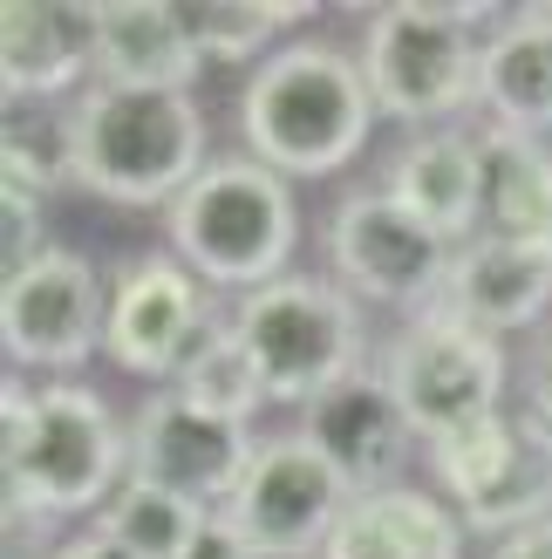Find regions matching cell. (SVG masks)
Wrapping results in <instances>:
<instances>
[{
	"label": "cell",
	"instance_id": "obj_10",
	"mask_svg": "<svg viewBox=\"0 0 552 559\" xmlns=\"http://www.w3.org/2000/svg\"><path fill=\"white\" fill-rule=\"evenodd\" d=\"M103 328H109V280L82 246L48 239L27 266L0 273L8 376L82 382V369L103 355Z\"/></svg>",
	"mask_w": 552,
	"mask_h": 559
},
{
	"label": "cell",
	"instance_id": "obj_18",
	"mask_svg": "<svg viewBox=\"0 0 552 559\" xmlns=\"http://www.w3.org/2000/svg\"><path fill=\"white\" fill-rule=\"evenodd\" d=\"M436 307H451V314L499 334V342H512V334H532L539 342L552 328V260L512 253L499 239H471V246H457L451 287Z\"/></svg>",
	"mask_w": 552,
	"mask_h": 559
},
{
	"label": "cell",
	"instance_id": "obj_5",
	"mask_svg": "<svg viewBox=\"0 0 552 559\" xmlns=\"http://www.w3.org/2000/svg\"><path fill=\"white\" fill-rule=\"evenodd\" d=\"M164 253L191 266L205 287H232L239 300L293 273L300 253V199L280 171L245 151L212 157V171L164 212Z\"/></svg>",
	"mask_w": 552,
	"mask_h": 559
},
{
	"label": "cell",
	"instance_id": "obj_14",
	"mask_svg": "<svg viewBox=\"0 0 552 559\" xmlns=\"http://www.w3.org/2000/svg\"><path fill=\"white\" fill-rule=\"evenodd\" d=\"M96 82V0H8L0 8V109L75 103Z\"/></svg>",
	"mask_w": 552,
	"mask_h": 559
},
{
	"label": "cell",
	"instance_id": "obj_12",
	"mask_svg": "<svg viewBox=\"0 0 552 559\" xmlns=\"http://www.w3.org/2000/svg\"><path fill=\"white\" fill-rule=\"evenodd\" d=\"M218 328V307L205 280L178 266L171 253H130L109 273V328H103V361L130 382L171 389L184 355Z\"/></svg>",
	"mask_w": 552,
	"mask_h": 559
},
{
	"label": "cell",
	"instance_id": "obj_16",
	"mask_svg": "<svg viewBox=\"0 0 552 559\" xmlns=\"http://www.w3.org/2000/svg\"><path fill=\"white\" fill-rule=\"evenodd\" d=\"M382 191L409 218H423L436 239L471 246L484 233V136H478V123L403 136L389 164H382Z\"/></svg>",
	"mask_w": 552,
	"mask_h": 559
},
{
	"label": "cell",
	"instance_id": "obj_15",
	"mask_svg": "<svg viewBox=\"0 0 552 559\" xmlns=\"http://www.w3.org/2000/svg\"><path fill=\"white\" fill-rule=\"evenodd\" d=\"M300 437H308L314 451L355 485V498L403 485L409 457H423V443H417V430H409L403 403L389 396L382 369H362V376H348L341 389H327V396L300 416Z\"/></svg>",
	"mask_w": 552,
	"mask_h": 559
},
{
	"label": "cell",
	"instance_id": "obj_29",
	"mask_svg": "<svg viewBox=\"0 0 552 559\" xmlns=\"http://www.w3.org/2000/svg\"><path fill=\"white\" fill-rule=\"evenodd\" d=\"M184 559H253V552H245V546H239V539L226 533V525H218V519H212V533H205L199 546H191Z\"/></svg>",
	"mask_w": 552,
	"mask_h": 559
},
{
	"label": "cell",
	"instance_id": "obj_19",
	"mask_svg": "<svg viewBox=\"0 0 552 559\" xmlns=\"http://www.w3.org/2000/svg\"><path fill=\"white\" fill-rule=\"evenodd\" d=\"M464 519L436 485L403 478L389 491H362L335 525L321 559H464Z\"/></svg>",
	"mask_w": 552,
	"mask_h": 559
},
{
	"label": "cell",
	"instance_id": "obj_1",
	"mask_svg": "<svg viewBox=\"0 0 552 559\" xmlns=\"http://www.w3.org/2000/svg\"><path fill=\"white\" fill-rule=\"evenodd\" d=\"M0 471H8V519H89L123 491L136 471L130 416L89 382H0Z\"/></svg>",
	"mask_w": 552,
	"mask_h": 559
},
{
	"label": "cell",
	"instance_id": "obj_22",
	"mask_svg": "<svg viewBox=\"0 0 552 559\" xmlns=\"http://www.w3.org/2000/svg\"><path fill=\"white\" fill-rule=\"evenodd\" d=\"M178 21H184V35H191L205 69L253 75L266 55H280L293 41L287 27L314 21V8L308 0H178Z\"/></svg>",
	"mask_w": 552,
	"mask_h": 559
},
{
	"label": "cell",
	"instance_id": "obj_24",
	"mask_svg": "<svg viewBox=\"0 0 552 559\" xmlns=\"http://www.w3.org/2000/svg\"><path fill=\"white\" fill-rule=\"evenodd\" d=\"M0 185L21 191H75V103L0 109Z\"/></svg>",
	"mask_w": 552,
	"mask_h": 559
},
{
	"label": "cell",
	"instance_id": "obj_4",
	"mask_svg": "<svg viewBox=\"0 0 552 559\" xmlns=\"http://www.w3.org/2000/svg\"><path fill=\"white\" fill-rule=\"evenodd\" d=\"M499 8L484 0H389L362 14L355 62L369 75V96L382 123L417 130H451L478 117V55Z\"/></svg>",
	"mask_w": 552,
	"mask_h": 559
},
{
	"label": "cell",
	"instance_id": "obj_17",
	"mask_svg": "<svg viewBox=\"0 0 552 559\" xmlns=\"http://www.w3.org/2000/svg\"><path fill=\"white\" fill-rule=\"evenodd\" d=\"M478 123L552 144V0L499 8L478 55Z\"/></svg>",
	"mask_w": 552,
	"mask_h": 559
},
{
	"label": "cell",
	"instance_id": "obj_25",
	"mask_svg": "<svg viewBox=\"0 0 552 559\" xmlns=\"http://www.w3.org/2000/svg\"><path fill=\"white\" fill-rule=\"evenodd\" d=\"M171 389H178L191 409L218 416V424H239V430H253V416L266 409L260 369H253V355H245L232 314H218V328H212L205 342L184 355V369H178V382H171Z\"/></svg>",
	"mask_w": 552,
	"mask_h": 559
},
{
	"label": "cell",
	"instance_id": "obj_11",
	"mask_svg": "<svg viewBox=\"0 0 552 559\" xmlns=\"http://www.w3.org/2000/svg\"><path fill=\"white\" fill-rule=\"evenodd\" d=\"M348 506H355V485L300 430H287V437H260L218 525L253 559H321Z\"/></svg>",
	"mask_w": 552,
	"mask_h": 559
},
{
	"label": "cell",
	"instance_id": "obj_28",
	"mask_svg": "<svg viewBox=\"0 0 552 559\" xmlns=\"http://www.w3.org/2000/svg\"><path fill=\"white\" fill-rule=\"evenodd\" d=\"M484 559H552V519H539V525H526V533L499 539Z\"/></svg>",
	"mask_w": 552,
	"mask_h": 559
},
{
	"label": "cell",
	"instance_id": "obj_7",
	"mask_svg": "<svg viewBox=\"0 0 552 559\" xmlns=\"http://www.w3.org/2000/svg\"><path fill=\"white\" fill-rule=\"evenodd\" d=\"M375 369L403 403L417 443H436L464 424H478L491 409H512L518 361L499 334L471 328L451 307H430L417 321H396V334L375 348Z\"/></svg>",
	"mask_w": 552,
	"mask_h": 559
},
{
	"label": "cell",
	"instance_id": "obj_23",
	"mask_svg": "<svg viewBox=\"0 0 552 559\" xmlns=\"http://www.w3.org/2000/svg\"><path fill=\"white\" fill-rule=\"evenodd\" d=\"M212 519H218V512H205L199 498H184V491H171V485L144 478V471H130L123 491L96 512V533L117 539L130 559H184L191 546L212 533Z\"/></svg>",
	"mask_w": 552,
	"mask_h": 559
},
{
	"label": "cell",
	"instance_id": "obj_20",
	"mask_svg": "<svg viewBox=\"0 0 552 559\" xmlns=\"http://www.w3.org/2000/svg\"><path fill=\"white\" fill-rule=\"evenodd\" d=\"M199 48H191L178 0H96V82L117 90H199Z\"/></svg>",
	"mask_w": 552,
	"mask_h": 559
},
{
	"label": "cell",
	"instance_id": "obj_8",
	"mask_svg": "<svg viewBox=\"0 0 552 559\" xmlns=\"http://www.w3.org/2000/svg\"><path fill=\"white\" fill-rule=\"evenodd\" d=\"M423 471L451 498V512L464 519L471 539L499 546L512 533H526V525L552 519V430L526 403L491 409L478 424L423 443Z\"/></svg>",
	"mask_w": 552,
	"mask_h": 559
},
{
	"label": "cell",
	"instance_id": "obj_21",
	"mask_svg": "<svg viewBox=\"0 0 552 559\" xmlns=\"http://www.w3.org/2000/svg\"><path fill=\"white\" fill-rule=\"evenodd\" d=\"M484 233L512 253L552 260V144L545 136L484 130Z\"/></svg>",
	"mask_w": 552,
	"mask_h": 559
},
{
	"label": "cell",
	"instance_id": "obj_2",
	"mask_svg": "<svg viewBox=\"0 0 552 559\" xmlns=\"http://www.w3.org/2000/svg\"><path fill=\"white\" fill-rule=\"evenodd\" d=\"M232 117H239L245 157L280 171L287 185L341 178L382 130L355 41H327V35H293L280 55H266L239 82Z\"/></svg>",
	"mask_w": 552,
	"mask_h": 559
},
{
	"label": "cell",
	"instance_id": "obj_6",
	"mask_svg": "<svg viewBox=\"0 0 552 559\" xmlns=\"http://www.w3.org/2000/svg\"><path fill=\"white\" fill-rule=\"evenodd\" d=\"M232 328L260 369L266 409H300V416L348 376L375 369L382 348L369 334V307L341 294L327 273H300V266L273 287L232 300Z\"/></svg>",
	"mask_w": 552,
	"mask_h": 559
},
{
	"label": "cell",
	"instance_id": "obj_9",
	"mask_svg": "<svg viewBox=\"0 0 552 559\" xmlns=\"http://www.w3.org/2000/svg\"><path fill=\"white\" fill-rule=\"evenodd\" d=\"M321 260L341 294L396 321H417L444 300L457 246L436 239L423 218H409L382 185H348L321 218Z\"/></svg>",
	"mask_w": 552,
	"mask_h": 559
},
{
	"label": "cell",
	"instance_id": "obj_26",
	"mask_svg": "<svg viewBox=\"0 0 552 559\" xmlns=\"http://www.w3.org/2000/svg\"><path fill=\"white\" fill-rule=\"evenodd\" d=\"M518 403H526L539 424L552 430V328L526 348V361H518Z\"/></svg>",
	"mask_w": 552,
	"mask_h": 559
},
{
	"label": "cell",
	"instance_id": "obj_13",
	"mask_svg": "<svg viewBox=\"0 0 552 559\" xmlns=\"http://www.w3.org/2000/svg\"><path fill=\"white\" fill-rule=\"evenodd\" d=\"M130 437H136V471L184 491V498H199L205 512H226V498L239 491L245 464L260 451L253 430L191 409L178 389H151V396L130 409Z\"/></svg>",
	"mask_w": 552,
	"mask_h": 559
},
{
	"label": "cell",
	"instance_id": "obj_27",
	"mask_svg": "<svg viewBox=\"0 0 552 559\" xmlns=\"http://www.w3.org/2000/svg\"><path fill=\"white\" fill-rule=\"evenodd\" d=\"M41 559H130V552H123L117 539H103L96 525H82V533H69V539H55V546H48Z\"/></svg>",
	"mask_w": 552,
	"mask_h": 559
},
{
	"label": "cell",
	"instance_id": "obj_3",
	"mask_svg": "<svg viewBox=\"0 0 552 559\" xmlns=\"http://www.w3.org/2000/svg\"><path fill=\"white\" fill-rule=\"evenodd\" d=\"M212 171V123L199 90H117L75 96V191L117 212H171Z\"/></svg>",
	"mask_w": 552,
	"mask_h": 559
}]
</instances>
